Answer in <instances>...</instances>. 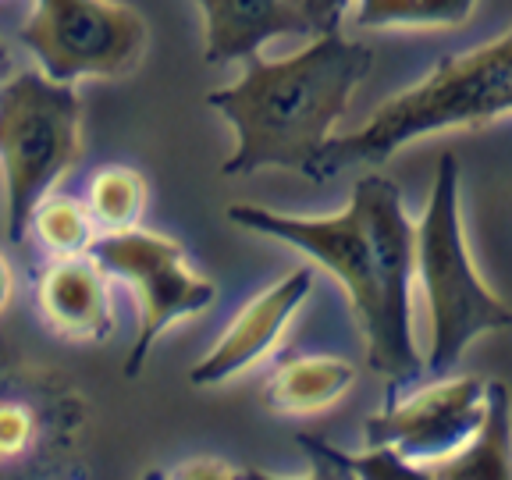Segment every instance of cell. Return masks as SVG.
Listing matches in <instances>:
<instances>
[{
	"instance_id": "1",
	"label": "cell",
	"mask_w": 512,
	"mask_h": 480,
	"mask_svg": "<svg viewBox=\"0 0 512 480\" xmlns=\"http://www.w3.org/2000/svg\"><path fill=\"white\" fill-rule=\"evenodd\" d=\"M228 221L246 232L303 249L345 288L352 317L370 349V367L384 374L388 392L424 374L413 338V221L402 192L384 175H360L349 207L338 214L299 217L235 203Z\"/></svg>"
},
{
	"instance_id": "2",
	"label": "cell",
	"mask_w": 512,
	"mask_h": 480,
	"mask_svg": "<svg viewBox=\"0 0 512 480\" xmlns=\"http://www.w3.org/2000/svg\"><path fill=\"white\" fill-rule=\"evenodd\" d=\"M374 68V50L345 40L338 29L317 32L285 57H242V75L207 96L235 128V150L221 175H256L264 168H303L335 136L356 89Z\"/></svg>"
},
{
	"instance_id": "3",
	"label": "cell",
	"mask_w": 512,
	"mask_h": 480,
	"mask_svg": "<svg viewBox=\"0 0 512 480\" xmlns=\"http://www.w3.org/2000/svg\"><path fill=\"white\" fill-rule=\"evenodd\" d=\"M512 107V32L466 54H448L416 86L388 96L356 132L331 136L299 175L328 182L349 168H377L413 139L448 128H488Z\"/></svg>"
},
{
	"instance_id": "4",
	"label": "cell",
	"mask_w": 512,
	"mask_h": 480,
	"mask_svg": "<svg viewBox=\"0 0 512 480\" xmlns=\"http://www.w3.org/2000/svg\"><path fill=\"white\" fill-rule=\"evenodd\" d=\"M413 278L424 288L431 317L427 374H448L480 335L512 324V310L495 288L477 274L466 246L463 200H459V157L445 150L434 171L431 200L413 224Z\"/></svg>"
},
{
	"instance_id": "5",
	"label": "cell",
	"mask_w": 512,
	"mask_h": 480,
	"mask_svg": "<svg viewBox=\"0 0 512 480\" xmlns=\"http://www.w3.org/2000/svg\"><path fill=\"white\" fill-rule=\"evenodd\" d=\"M82 160V100L75 82L40 68L0 79V171L8 192V239L29 235L36 203Z\"/></svg>"
},
{
	"instance_id": "6",
	"label": "cell",
	"mask_w": 512,
	"mask_h": 480,
	"mask_svg": "<svg viewBox=\"0 0 512 480\" xmlns=\"http://www.w3.org/2000/svg\"><path fill=\"white\" fill-rule=\"evenodd\" d=\"M22 43L57 82L121 79L143 61L150 25L125 0H36Z\"/></svg>"
},
{
	"instance_id": "7",
	"label": "cell",
	"mask_w": 512,
	"mask_h": 480,
	"mask_svg": "<svg viewBox=\"0 0 512 480\" xmlns=\"http://www.w3.org/2000/svg\"><path fill=\"white\" fill-rule=\"evenodd\" d=\"M100 271L125 281L139 303V335L125 360V377L143 374V363L171 324L200 317L217 299V285L189 267V256L175 239L146 228L96 235L86 249Z\"/></svg>"
},
{
	"instance_id": "8",
	"label": "cell",
	"mask_w": 512,
	"mask_h": 480,
	"mask_svg": "<svg viewBox=\"0 0 512 480\" xmlns=\"http://www.w3.org/2000/svg\"><path fill=\"white\" fill-rule=\"evenodd\" d=\"M438 377L406 399L388 395V406L367 420V445L395 452L413 477H420V466L463 448L488 413L491 384L484 377Z\"/></svg>"
},
{
	"instance_id": "9",
	"label": "cell",
	"mask_w": 512,
	"mask_h": 480,
	"mask_svg": "<svg viewBox=\"0 0 512 480\" xmlns=\"http://www.w3.org/2000/svg\"><path fill=\"white\" fill-rule=\"evenodd\" d=\"M310 288L313 271L310 267H296L281 281H274L267 292L249 299L235 313L232 324L224 328V335L217 338L214 349L189 370V381L196 388H210V384H224L232 381V377L246 374L249 367H256L278 345L281 331L288 328V320L296 317V310L306 303Z\"/></svg>"
},
{
	"instance_id": "10",
	"label": "cell",
	"mask_w": 512,
	"mask_h": 480,
	"mask_svg": "<svg viewBox=\"0 0 512 480\" xmlns=\"http://www.w3.org/2000/svg\"><path fill=\"white\" fill-rule=\"evenodd\" d=\"M40 313L47 324L75 342H104L114 328L107 274L89 253L54 256L40 274Z\"/></svg>"
},
{
	"instance_id": "11",
	"label": "cell",
	"mask_w": 512,
	"mask_h": 480,
	"mask_svg": "<svg viewBox=\"0 0 512 480\" xmlns=\"http://www.w3.org/2000/svg\"><path fill=\"white\" fill-rule=\"evenodd\" d=\"M203 11V61L228 64L256 54L281 32H303L292 0H196Z\"/></svg>"
},
{
	"instance_id": "12",
	"label": "cell",
	"mask_w": 512,
	"mask_h": 480,
	"mask_svg": "<svg viewBox=\"0 0 512 480\" xmlns=\"http://www.w3.org/2000/svg\"><path fill=\"white\" fill-rule=\"evenodd\" d=\"M356 384V367L342 356H288L264 388L267 409L306 416L335 406Z\"/></svg>"
},
{
	"instance_id": "13",
	"label": "cell",
	"mask_w": 512,
	"mask_h": 480,
	"mask_svg": "<svg viewBox=\"0 0 512 480\" xmlns=\"http://www.w3.org/2000/svg\"><path fill=\"white\" fill-rule=\"evenodd\" d=\"M420 477L431 480H509V399L502 384H491L488 413L473 438L452 456L420 466Z\"/></svg>"
},
{
	"instance_id": "14",
	"label": "cell",
	"mask_w": 512,
	"mask_h": 480,
	"mask_svg": "<svg viewBox=\"0 0 512 480\" xmlns=\"http://www.w3.org/2000/svg\"><path fill=\"white\" fill-rule=\"evenodd\" d=\"M363 29H459L473 18L480 0H352Z\"/></svg>"
},
{
	"instance_id": "15",
	"label": "cell",
	"mask_w": 512,
	"mask_h": 480,
	"mask_svg": "<svg viewBox=\"0 0 512 480\" xmlns=\"http://www.w3.org/2000/svg\"><path fill=\"white\" fill-rule=\"evenodd\" d=\"M86 210L100 232H125L136 228L146 210V178L136 168L111 164L89 178Z\"/></svg>"
},
{
	"instance_id": "16",
	"label": "cell",
	"mask_w": 512,
	"mask_h": 480,
	"mask_svg": "<svg viewBox=\"0 0 512 480\" xmlns=\"http://www.w3.org/2000/svg\"><path fill=\"white\" fill-rule=\"evenodd\" d=\"M29 228L54 256H79L96 239V224L86 203L68 200V196H50V192L36 203Z\"/></svg>"
},
{
	"instance_id": "17",
	"label": "cell",
	"mask_w": 512,
	"mask_h": 480,
	"mask_svg": "<svg viewBox=\"0 0 512 480\" xmlns=\"http://www.w3.org/2000/svg\"><path fill=\"white\" fill-rule=\"evenodd\" d=\"M36 420L18 402H0V459H18L32 445Z\"/></svg>"
},
{
	"instance_id": "18",
	"label": "cell",
	"mask_w": 512,
	"mask_h": 480,
	"mask_svg": "<svg viewBox=\"0 0 512 480\" xmlns=\"http://www.w3.org/2000/svg\"><path fill=\"white\" fill-rule=\"evenodd\" d=\"M352 0H292L299 22H303V32H328L338 29L345 8Z\"/></svg>"
},
{
	"instance_id": "19",
	"label": "cell",
	"mask_w": 512,
	"mask_h": 480,
	"mask_svg": "<svg viewBox=\"0 0 512 480\" xmlns=\"http://www.w3.org/2000/svg\"><path fill=\"white\" fill-rule=\"evenodd\" d=\"M217 463V459H214ZM239 470H232V466H224V463H217V466H203V463H196V466H185V470H178L175 477H235Z\"/></svg>"
},
{
	"instance_id": "20",
	"label": "cell",
	"mask_w": 512,
	"mask_h": 480,
	"mask_svg": "<svg viewBox=\"0 0 512 480\" xmlns=\"http://www.w3.org/2000/svg\"><path fill=\"white\" fill-rule=\"evenodd\" d=\"M11 292H15V274H11L8 260L0 256V313H4V306L11 303Z\"/></svg>"
},
{
	"instance_id": "21",
	"label": "cell",
	"mask_w": 512,
	"mask_h": 480,
	"mask_svg": "<svg viewBox=\"0 0 512 480\" xmlns=\"http://www.w3.org/2000/svg\"><path fill=\"white\" fill-rule=\"evenodd\" d=\"M11 68H15V57H11V47L0 40V79H8Z\"/></svg>"
}]
</instances>
